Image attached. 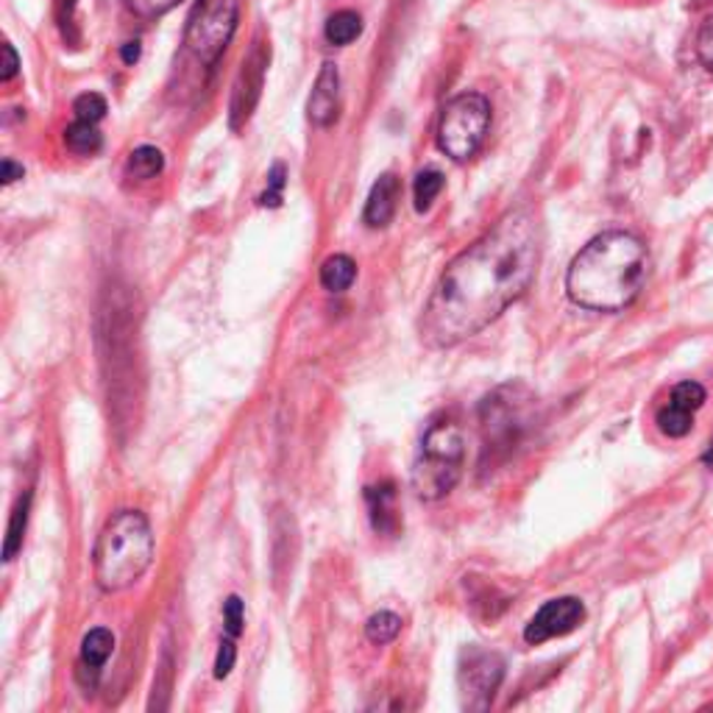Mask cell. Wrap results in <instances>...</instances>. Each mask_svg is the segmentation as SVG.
Segmentation results:
<instances>
[{"mask_svg":"<svg viewBox=\"0 0 713 713\" xmlns=\"http://www.w3.org/2000/svg\"><path fill=\"white\" fill-rule=\"evenodd\" d=\"M399 178L393 173H383V176L376 178L363 212V221L368 223L371 229H383V226L393 221L396 207H399Z\"/></svg>","mask_w":713,"mask_h":713,"instance_id":"5bb4252c","label":"cell"},{"mask_svg":"<svg viewBox=\"0 0 713 713\" xmlns=\"http://www.w3.org/2000/svg\"><path fill=\"white\" fill-rule=\"evenodd\" d=\"M73 112H76V121L98 123L107 115V101H103L98 92H84V96H78L76 103H73Z\"/></svg>","mask_w":713,"mask_h":713,"instance_id":"7402d4cb","label":"cell"},{"mask_svg":"<svg viewBox=\"0 0 713 713\" xmlns=\"http://www.w3.org/2000/svg\"><path fill=\"white\" fill-rule=\"evenodd\" d=\"M490 128V103L479 92H463L443 107L438 123V146L454 162L477 157Z\"/></svg>","mask_w":713,"mask_h":713,"instance_id":"5b68a950","label":"cell"},{"mask_svg":"<svg viewBox=\"0 0 713 713\" xmlns=\"http://www.w3.org/2000/svg\"><path fill=\"white\" fill-rule=\"evenodd\" d=\"M705 463L713 468V440H711V449H708V454H705Z\"/></svg>","mask_w":713,"mask_h":713,"instance_id":"1f68e13d","label":"cell"},{"mask_svg":"<svg viewBox=\"0 0 713 713\" xmlns=\"http://www.w3.org/2000/svg\"><path fill=\"white\" fill-rule=\"evenodd\" d=\"M64 146L71 148L73 153H78V157H92L103 146L101 132L96 128V123L76 121L73 126L64 128Z\"/></svg>","mask_w":713,"mask_h":713,"instance_id":"e0dca14e","label":"cell"},{"mask_svg":"<svg viewBox=\"0 0 713 713\" xmlns=\"http://www.w3.org/2000/svg\"><path fill=\"white\" fill-rule=\"evenodd\" d=\"M541 262V223L529 210L508 212L454 257L421 315V340L452 349L474 338L529 290Z\"/></svg>","mask_w":713,"mask_h":713,"instance_id":"6da1fadb","label":"cell"},{"mask_svg":"<svg viewBox=\"0 0 713 713\" xmlns=\"http://www.w3.org/2000/svg\"><path fill=\"white\" fill-rule=\"evenodd\" d=\"M17 67H20V62H17V53H14V48L12 45H3V73H0V78H3V82H12L14 76H17Z\"/></svg>","mask_w":713,"mask_h":713,"instance_id":"f1b7e54d","label":"cell"},{"mask_svg":"<svg viewBox=\"0 0 713 713\" xmlns=\"http://www.w3.org/2000/svg\"><path fill=\"white\" fill-rule=\"evenodd\" d=\"M583 622H586V605L577 597L549 599L547 605H541V611L535 613L527 627H524V641L533 643V647L535 643L552 641V638L574 633Z\"/></svg>","mask_w":713,"mask_h":713,"instance_id":"9c48e42d","label":"cell"},{"mask_svg":"<svg viewBox=\"0 0 713 713\" xmlns=\"http://www.w3.org/2000/svg\"><path fill=\"white\" fill-rule=\"evenodd\" d=\"M176 3H182V0H126V7L132 9L137 17H148V20L171 12Z\"/></svg>","mask_w":713,"mask_h":713,"instance_id":"cb8c5ba5","label":"cell"},{"mask_svg":"<svg viewBox=\"0 0 713 713\" xmlns=\"http://www.w3.org/2000/svg\"><path fill=\"white\" fill-rule=\"evenodd\" d=\"M23 178V165H14L12 160H3V185H12Z\"/></svg>","mask_w":713,"mask_h":713,"instance_id":"f546056e","label":"cell"},{"mask_svg":"<svg viewBox=\"0 0 713 713\" xmlns=\"http://www.w3.org/2000/svg\"><path fill=\"white\" fill-rule=\"evenodd\" d=\"M363 34V17L351 9H343V12H335L326 23V39L332 45H349L354 42L356 37Z\"/></svg>","mask_w":713,"mask_h":713,"instance_id":"d6986e66","label":"cell"},{"mask_svg":"<svg viewBox=\"0 0 713 713\" xmlns=\"http://www.w3.org/2000/svg\"><path fill=\"white\" fill-rule=\"evenodd\" d=\"M401 633V616H396L393 611H379L365 622V636L371 643H390L396 641Z\"/></svg>","mask_w":713,"mask_h":713,"instance_id":"44dd1931","label":"cell"},{"mask_svg":"<svg viewBox=\"0 0 713 713\" xmlns=\"http://www.w3.org/2000/svg\"><path fill=\"white\" fill-rule=\"evenodd\" d=\"M365 504H368L371 527L379 535H399L401 516H399V493L390 479L376 483L365 488Z\"/></svg>","mask_w":713,"mask_h":713,"instance_id":"4fadbf2b","label":"cell"},{"mask_svg":"<svg viewBox=\"0 0 713 713\" xmlns=\"http://www.w3.org/2000/svg\"><path fill=\"white\" fill-rule=\"evenodd\" d=\"M282 187H285V165H274V171L267 173V192L260 198V204L279 207Z\"/></svg>","mask_w":713,"mask_h":713,"instance_id":"484cf974","label":"cell"},{"mask_svg":"<svg viewBox=\"0 0 713 713\" xmlns=\"http://www.w3.org/2000/svg\"><path fill=\"white\" fill-rule=\"evenodd\" d=\"M354 279H356V265L351 257L335 254L321 265V285H324L326 290H332V293H343V290H349V287L354 285Z\"/></svg>","mask_w":713,"mask_h":713,"instance_id":"9a60e30c","label":"cell"},{"mask_svg":"<svg viewBox=\"0 0 713 713\" xmlns=\"http://www.w3.org/2000/svg\"><path fill=\"white\" fill-rule=\"evenodd\" d=\"M28 513H32V490H26V493L17 499V504H14L12 510V518H9L7 549H3V558H7V561H14L20 549H23V538H26V527H28Z\"/></svg>","mask_w":713,"mask_h":713,"instance_id":"2e32d148","label":"cell"},{"mask_svg":"<svg viewBox=\"0 0 713 713\" xmlns=\"http://www.w3.org/2000/svg\"><path fill=\"white\" fill-rule=\"evenodd\" d=\"M340 112V73L332 62H326L321 67L318 78H315V87L310 92V101H307V117H310L315 126L326 128L338 121Z\"/></svg>","mask_w":713,"mask_h":713,"instance_id":"8fae6325","label":"cell"},{"mask_svg":"<svg viewBox=\"0 0 713 713\" xmlns=\"http://www.w3.org/2000/svg\"><path fill=\"white\" fill-rule=\"evenodd\" d=\"M115 652V636L107 627H96L89 630L82 641V658H78V683L84 688H96L98 677H101V668L107 666V661Z\"/></svg>","mask_w":713,"mask_h":713,"instance_id":"7c38bea8","label":"cell"},{"mask_svg":"<svg viewBox=\"0 0 713 713\" xmlns=\"http://www.w3.org/2000/svg\"><path fill=\"white\" fill-rule=\"evenodd\" d=\"M267 62H271V48L257 37L254 45H251L249 57L242 59L235 89H232V103H229L232 128H240L242 123H249L251 112H254L257 103H260L262 87H265Z\"/></svg>","mask_w":713,"mask_h":713,"instance_id":"ba28073f","label":"cell"},{"mask_svg":"<svg viewBox=\"0 0 713 713\" xmlns=\"http://www.w3.org/2000/svg\"><path fill=\"white\" fill-rule=\"evenodd\" d=\"M504 680V661L497 652L468 650L460 666V688H463L465 708L485 711L493 702Z\"/></svg>","mask_w":713,"mask_h":713,"instance_id":"52a82bcc","label":"cell"},{"mask_svg":"<svg viewBox=\"0 0 713 713\" xmlns=\"http://www.w3.org/2000/svg\"><path fill=\"white\" fill-rule=\"evenodd\" d=\"M697 57L713 73V17H708L697 34Z\"/></svg>","mask_w":713,"mask_h":713,"instance_id":"4316f807","label":"cell"},{"mask_svg":"<svg viewBox=\"0 0 713 713\" xmlns=\"http://www.w3.org/2000/svg\"><path fill=\"white\" fill-rule=\"evenodd\" d=\"M223 624H226V636L237 638L242 633L246 611H242V599L237 597V593H232V597L223 602Z\"/></svg>","mask_w":713,"mask_h":713,"instance_id":"603a6c76","label":"cell"},{"mask_svg":"<svg viewBox=\"0 0 713 713\" xmlns=\"http://www.w3.org/2000/svg\"><path fill=\"white\" fill-rule=\"evenodd\" d=\"M650 254L636 235L602 232L579 249L566 274V293L577 307L618 312L630 307L647 285Z\"/></svg>","mask_w":713,"mask_h":713,"instance_id":"7a4b0ae2","label":"cell"},{"mask_svg":"<svg viewBox=\"0 0 713 713\" xmlns=\"http://www.w3.org/2000/svg\"><path fill=\"white\" fill-rule=\"evenodd\" d=\"M121 57H123V62H126V64L137 62V59H140V42H126V45H123Z\"/></svg>","mask_w":713,"mask_h":713,"instance_id":"4dcf8cb0","label":"cell"},{"mask_svg":"<svg viewBox=\"0 0 713 713\" xmlns=\"http://www.w3.org/2000/svg\"><path fill=\"white\" fill-rule=\"evenodd\" d=\"M126 171L132 178L148 182V178L160 176V173L165 171V157H162L160 148H153V146L134 148L132 157H128V162H126Z\"/></svg>","mask_w":713,"mask_h":713,"instance_id":"ac0fdd59","label":"cell"},{"mask_svg":"<svg viewBox=\"0 0 713 713\" xmlns=\"http://www.w3.org/2000/svg\"><path fill=\"white\" fill-rule=\"evenodd\" d=\"M153 549V529L140 510H117L103 524L92 552L98 588L115 593L134 586L151 566Z\"/></svg>","mask_w":713,"mask_h":713,"instance_id":"3957f363","label":"cell"},{"mask_svg":"<svg viewBox=\"0 0 713 713\" xmlns=\"http://www.w3.org/2000/svg\"><path fill=\"white\" fill-rule=\"evenodd\" d=\"M465 465V435L463 427L452 415H438L421 438L418 454H415L410 485L415 497L424 502H438L449 497L454 485L463 477Z\"/></svg>","mask_w":713,"mask_h":713,"instance_id":"277c9868","label":"cell"},{"mask_svg":"<svg viewBox=\"0 0 713 713\" xmlns=\"http://www.w3.org/2000/svg\"><path fill=\"white\" fill-rule=\"evenodd\" d=\"M705 399L708 393L700 383L686 379V383L675 385L672 393H668L666 404H661L655 413L658 429H661L666 438H686V435L691 433V427H695V415L697 410L705 404Z\"/></svg>","mask_w":713,"mask_h":713,"instance_id":"30bf717a","label":"cell"},{"mask_svg":"<svg viewBox=\"0 0 713 713\" xmlns=\"http://www.w3.org/2000/svg\"><path fill=\"white\" fill-rule=\"evenodd\" d=\"M235 661H237L235 638L226 636L221 641V650H217V658H215V677H217V680H226V677L232 675V668H235Z\"/></svg>","mask_w":713,"mask_h":713,"instance_id":"d4e9b609","label":"cell"},{"mask_svg":"<svg viewBox=\"0 0 713 713\" xmlns=\"http://www.w3.org/2000/svg\"><path fill=\"white\" fill-rule=\"evenodd\" d=\"M237 14L240 0H196L187 17V51L201 64H215L235 37Z\"/></svg>","mask_w":713,"mask_h":713,"instance_id":"8992f818","label":"cell"},{"mask_svg":"<svg viewBox=\"0 0 713 713\" xmlns=\"http://www.w3.org/2000/svg\"><path fill=\"white\" fill-rule=\"evenodd\" d=\"M443 185H446V178L440 171H435V167H429V171H421L418 176H415V185H413L415 210L427 212L429 207H433L435 198L440 196Z\"/></svg>","mask_w":713,"mask_h":713,"instance_id":"ffe728a7","label":"cell"},{"mask_svg":"<svg viewBox=\"0 0 713 713\" xmlns=\"http://www.w3.org/2000/svg\"><path fill=\"white\" fill-rule=\"evenodd\" d=\"M73 9H76V0H57V17H59V28H62V37L67 42H76V34H73Z\"/></svg>","mask_w":713,"mask_h":713,"instance_id":"83f0119b","label":"cell"}]
</instances>
